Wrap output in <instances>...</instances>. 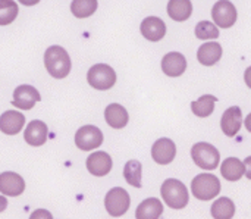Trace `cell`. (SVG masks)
<instances>
[{"instance_id":"obj_1","label":"cell","mask_w":251,"mask_h":219,"mask_svg":"<svg viewBox=\"0 0 251 219\" xmlns=\"http://www.w3.org/2000/svg\"><path fill=\"white\" fill-rule=\"evenodd\" d=\"M44 65L47 72L53 78H65L71 72V57L68 52L60 46H50L44 53Z\"/></svg>"},{"instance_id":"obj_2","label":"cell","mask_w":251,"mask_h":219,"mask_svg":"<svg viewBox=\"0 0 251 219\" xmlns=\"http://www.w3.org/2000/svg\"><path fill=\"white\" fill-rule=\"evenodd\" d=\"M160 193L165 203L172 209H184L188 205L190 200L188 190L185 184L181 183L179 180H174V178L166 180L160 187Z\"/></svg>"},{"instance_id":"obj_3","label":"cell","mask_w":251,"mask_h":219,"mask_svg":"<svg viewBox=\"0 0 251 219\" xmlns=\"http://www.w3.org/2000/svg\"><path fill=\"white\" fill-rule=\"evenodd\" d=\"M191 192L196 199L209 202L221 193V181L213 174H200L191 181Z\"/></svg>"},{"instance_id":"obj_4","label":"cell","mask_w":251,"mask_h":219,"mask_svg":"<svg viewBox=\"0 0 251 219\" xmlns=\"http://www.w3.org/2000/svg\"><path fill=\"white\" fill-rule=\"evenodd\" d=\"M191 158L199 168L207 169V171L216 169L219 166V161H221L219 150L213 144H209V143L194 144L191 149Z\"/></svg>"},{"instance_id":"obj_5","label":"cell","mask_w":251,"mask_h":219,"mask_svg":"<svg viewBox=\"0 0 251 219\" xmlns=\"http://www.w3.org/2000/svg\"><path fill=\"white\" fill-rule=\"evenodd\" d=\"M88 84L96 90H109L116 82V74L113 68L106 63H97L90 68L87 74Z\"/></svg>"},{"instance_id":"obj_6","label":"cell","mask_w":251,"mask_h":219,"mask_svg":"<svg viewBox=\"0 0 251 219\" xmlns=\"http://www.w3.org/2000/svg\"><path fill=\"white\" fill-rule=\"evenodd\" d=\"M129 205H131V197H129L128 192L124 190L122 187L112 189L110 192H107V194L104 197L106 211L113 218L125 215L129 209Z\"/></svg>"},{"instance_id":"obj_7","label":"cell","mask_w":251,"mask_h":219,"mask_svg":"<svg viewBox=\"0 0 251 219\" xmlns=\"http://www.w3.org/2000/svg\"><path fill=\"white\" fill-rule=\"evenodd\" d=\"M103 143V133L94 125H84L75 134V144L79 150H93Z\"/></svg>"},{"instance_id":"obj_8","label":"cell","mask_w":251,"mask_h":219,"mask_svg":"<svg viewBox=\"0 0 251 219\" xmlns=\"http://www.w3.org/2000/svg\"><path fill=\"white\" fill-rule=\"evenodd\" d=\"M212 16L218 28H231L237 21V7L231 1H218L212 9Z\"/></svg>"},{"instance_id":"obj_9","label":"cell","mask_w":251,"mask_h":219,"mask_svg":"<svg viewBox=\"0 0 251 219\" xmlns=\"http://www.w3.org/2000/svg\"><path fill=\"white\" fill-rule=\"evenodd\" d=\"M41 100V96L38 93V90L32 85H18L13 91V100L12 105L18 109H24V110H29L34 108V105L37 102Z\"/></svg>"},{"instance_id":"obj_10","label":"cell","mask_w":251,"mask_h":219,"mask_svg":"<svg viewBox=\"0 0 251 219\" xmlns=\"http://www.w3.org/2000/svg\"><path fill=\"white\" fill-rule=\"evenodd\" d=\"M153 161L159 165H169L176 156V146L169 138H159L151 147Z\"/></svg>"},{"instance_id":"obj_11","label":"cell","mask_w":251,"mask_h":219,"mask_svg":"<svg viewBox=\"0 0 251 219\" xmlns=\"http://www.w3.org/2000/svg\"><path fill=\"white\" fill-rule=\"evenodd\" d=\"M25 190V181L16 172H3L0 174V193L4 196L16 197Z\"/></svg>"},{"instance_id":"obj_12","label":"cell","mask_w":251,"mask_h":219,"mask_svg":"<svg viewBox=\"0 0 251 219\" xmlns=\"http://www.w3.org/2000/svg\"><path fill=\"white\" fill-rule=\"evenodd\" d=\"M243 125V112L238 106H232L225 110L221 119V128L228 137H234L240 133Z\"/></svg>"},{"instance_id":"obj_13","label":"cell","mask_w":251,"mask_h":219,"mask_svg":"<svg viewBox=\"0 0 251 219\" xmlns=\"http://www.w3.org/2000/svg\"><path fill=\"white\" fill-rule=\"evenodd\" d=\"M112 158L106 152H96L87 158V169L91 175L104 177L112 169Z\"/></svg>"},{"instance_id":"obj_14","label":"cell","mask_w":251,"mask_h":219,"mask_svg":"<svg viewBox=\"0 0 251 219\" xmlns=\"http://www.w3.org/2000/svg\"><path fill=\"white\" fill-rule=\"evenodd\" d=\"M187 69V59L179 52H171L162 59V71L168 77H179Z\"/></svg>"},{"instance_id":"obj_15","label":"cell","mask_w":251,"mask_h":219,"mask_svg":"<svg viewBox=\"0 0 251 219\" xmlns=\"http://www.w3.org/2000/svg\"><path fill=\"white\" fill-rule=\"evenodd\" d=\"M47 136H49L47 125L43 121H37V119L31 121L28 124V127L25 128V133H24L25 141L29 146H34V147L43 146L46 143V140H47Z\"/></svg>"},{"instance_id":"obj_16","label":"cell","mask_w":251,"mask_h":219,"mask_svg":"<svg viewBox=\"0 0 251 219\" xmlns=\"http://www.w3.org/2000/svg\"><path fill=\"white\" fill-rule=\"evenodd\" d=\"M141 34L150 40V41H159L166 34V25L165 22L157 16H149L141 22Z\"/></svg>"},{"instance_id":"obj_17","label":"cell","mask_w":251,"mask_h":219,"mask_svg":"<svg viewBox=\"0 0 251 219\" xmlns=\"http://www.w3.org/2000/svg\"><path fill=\"white\" fill-rule=\"evenodd\" d=\"M25 124V116L18 110H6L0 116V131L7 136L18 134Z\"/></svg>"},{"instance_id":"obj_18","label":"cell","mask_w":251,"mask_h":219,"mask_svg":"<svg viewBox=\"0 0 251 219\" xmlns=\"http://www.w3.org/2000/svg\"><path fill=\"white\" fill-rule=\"evenodd\" d=\"M104 119L109 124V127H112L115 130H121V128H124L128 124L129 115H128L126 109L122 105L112 103L104 110Z\"/></svg>"},{"instance_id":"obj_19","label":"cell","mask_w":251,"mask_h":219,"mask_svg":"<svg viewBox=\"0 0 251 219\" xmlns=\"http://www.w3.org/2000/svg\"><path fill=\"white\" fill-rule=\"evenodd\" d=\"M221 57H222V46L218 41L204 43L197 52V59L204 66L215 65L216 62L221 60Z\"/></svg>"},{"instance_id":"obj_20","label":"cell","mask_w":251,"mask_h":219,"mask_svg":"<svg viewBox=\"0 0 251 219\" xmlns=\"http://www.w3.org/2000/svg\"><path fill=\"white\" fill-rule=\"evenodd\" d=\"M163 214V205L159 199L150 197L143 200L137 211H135V218L137 219H159Z\"/></svg>"},{"instance_id":"obj_21","label":"cell","mask_w":251,"mask_h":219,"mask_svg":"<svg viewBox=\"0 0 251 219\" xmlns=\"http://www.w3.org/2000/svg\"><path fill=\"white\" fill-rule=\"evenodd\" d=\"M221 172L228 181H238L246 174V165L237 158H228L221 166Z\"/></svg>"},{"instance_id":"obj_22","label":"cell","mask_w":251,"mask_h":219,"mask_svg":"<svg viewBox=\"0 0 251 219\" xmlns=\"http://www.w3.org/2000/svg\"><path fill=\"white\" fill-rule=\"evenodd\" d=\"M168 13L174 21H187L193 13V3L190 0H171L168 3Z\"/></svg>"},{"instance_id":"obj_23","label":"cell","mask_w":251,"mask_h":219,"mask_svg":"<svg viewBox=\"0 0 251 219\" xmlns=\"http://www.w3.org/2000/svg\"><path fill=\"white\" fill-rule=\"evenodd\" d=\"M215 103H216V97L212 94H204L201 96L199 100L191 103V109L193 113L199 118H207L213 113L215 110Z\"/></svg>"},{"instance_id":"obj_24","label":"cell","mask_w":251,"mask_h":219,"mask_svg":"<svg viewBox=\"0 0 251 219\" xmlns=\"http://www.w3.org/2000/svg\"><path fill=\"white\" fill-rule=\"evenodd\" d=\"M141 175H143V165L137 161V159H132V161H128L125 164V168H124V177L126 180V183L135 189H140L143 186L141 183Z\"/></svg>"},{"instance_id":"obj_25","label":"cell","mask_w":251,"mask_h":219,"mask_svg":"<svg viewBox=\"0 0 251 219\" xmlns=\"http://www.w3.org/2000/svg\"><path fill=\"white\" fill-rule=\"evenodd\" d=\"M212 217L215 219H231L235 214V205L228 197H221L212 205Z\"/></svg>"},{"instance_id":"obj_26","label":"cell","mask_w":251,"mask_h":219,"mask_svg":"<svg viewBox=\"0 0 251 219\" xmlns=\"http://www.w3.org/2000/svg\"><path fill=\"white\" fill-rule=\"evenodd\" d=\"M97 9L96 0H74L71 3V10L76 18H88Z\"/></svg>"},{"instance_id":"obj_27","label":"cell","mask_w":251,"mask_h":219,"mask_svg":"<svg viewBox=\"0 0 251 219\" xmlns=\"http://www.w3.org/2000/svg\"><path fill=\"white\" fill-rule=\"evenodd\" d=\"M18 4L12 0H0V25H9L16 19Z\"/></svg>"},{"instance_id":"obj_28","label":"cell","mask_w":251,"mask_h":219,"mask_svg":"<svg viewBox=\"0 0 251 219\" xmlns=\"http://www.w3.org/2000/svg\"><path fill=\"white\" fill-rule=\"evenodd\" d=\"M196 37L199 40H213L219 37V28L209 21H201L196 27Z\"/></svg>"},{"instance_id":"obj_29","label":"cell","mask_w":251,"mask_h":219,"mask_svg":"<svg viewBox=\"0 0 251 219\" xmlns=\"http://www.w3.org/2000/svg\"><path fill=\"white\" fill-rule=\"evenodd\" d=\"M29 219H53L51 214L46 209H37L34 211L31 215H29Z\"/></svg>"},{"instance_id":"obj_30","label":"cell","mask_w":251,"mask_h":219,"mask_svg":"<svg viewBox=\"0 0 251 219\" xmlns=\"http://www.w3.org/2000/svg\"><path fill=\"white\" fill-rule=\"evenodd\" d=\"M6 208H7V200H6L4 196H0V214H1Z\"/></svg>"}]
</instances>
